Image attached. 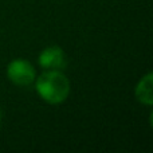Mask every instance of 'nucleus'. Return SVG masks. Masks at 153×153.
Wrapping results in <instances>:
<instances>
[{"label": "nucleus", "mask_w": 153, "mask_h": 153, "mask_svg": "<svg viewBox=\"0 0 153 153\" xmlns=\"http://www.w3.org/2000/svg\"><path fill=\"white\" fill-rule=\"evenodd\" d=\"M7 78L16 86H30L36 79V71L27 59H13L7 66Z\"/></svg>", "instance_id": "2"}, {"label": "nucleus", "mask_w": 153, "mask_h": 153, "mask_svg": "<svg viewBox=\"0 0 153 153\" xmlns=\"http://www.w3.org/2000/svg\"><path fill=\"white\" fill-rule=\"evenodd\" d=\"M136 98L140 103L146 106L153 105V74L148 73L138 81L134 89Z\"/></svg>", "instance_id": "4"}, {"label": "nucleus", "mask_w": 153, "mask_h": 153, "mask_svg": "<svg viewBox=\"0 0 153 153\" xmlns=\"http://www.w3.org/2000/svg\"><path fill=\"white\" fill-rule=\"evenodd\" d=\"M38 63L43 70H59L63 71L67 66L66 54L59 46H50L40 51Z\"/></svg>", "instance_id": "3"}, {"label": "nucleus", "mask_w": 153, "mask_h": 153, "mask_svg": "<svg viewBox=\"0 0 153 153\" xmlns=\"http://www.w3.org/2000/svg\"><path fill=\"white\" fill-rule=\"evenodd\" d=\"M35 90L38 95L50 105H61L70 94V81L63 71L46 70L35 79Z\"/></svg>", "instance_id": "1"}, {"label": "nucleus", "mask_w": 153, "mask_h": 153, "mask_svg": "<svg viewBox=\"0 0 153 153\" xmlns=\"http://www.w3.org/2000/svg\"><path fill=\"white\" fill-rule=\"evenodd\" d=\"M0 125H1V110H0Z\"/></svg>", "instance_id": "5"}]
</instances>
